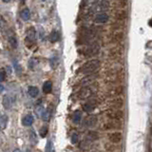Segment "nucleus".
<instances>
[{
  "mask_svg": "<svg viewBox=\"0 0 152 152\" xmlns=\"http://www.w3.org/2000/svg\"><path fill=\"white\" fill-rule=\"evenodd\" d=\"M98 106V102L97 100L95 99H91V100H88V102H86L84 105L82 106V108L84 111L86 112H92L93 110L97 108Z\"/></svg>",
  "mask_w": 152,
  "mask_h": 152,
  "instance_id": "6",
  "label": "nucleus"
},
{
  "mask_svg": "<svg viewBox=\"0 0 152 152\" xmlns=\"http://www.w3.org/2000/svg\"><path fill=\"white\" fill-rule=\"evenodd\" d=\"M42 1H46V0H42Z\"/></svg>",
  "mask_w": 152,
  "mask_h": 152,
  "instance_id": "43",
  "label": "nucleus"
},
{
  "mask_svg": "<svg viewBox=\"0 0 152 152\" xmlns=\"http://www.w3.org/2000/svg\"><path fill=\"white\" fill-rule=\"evenodd\" d=\"M77 142H78V134L73 133L72 135H71V143H72V144H76Z\"/></svg>",
  "mask_w": 152,
  "mask_h": 152,
  "instance_id": "32",
  "label": "nucleus"
},
{
  "mask_svg": "<svg viewBox=\"0 0 152 152\" xmlns=\"http://www.w3.org/2000/svg\"><path fill=\"white\" fill-rule=\"evenodd\" d=\"M122 54V48L121 47H115L109 50V56L111 58H117Z\"/></svg>",
  "mask_w": 152,
  "mask_h": 152,
  "instance_id": "13",
  "label": "nucleus"
},
{
  "mask_svg": "<svg viewBox=\"0 0 152 152\" xmlns=\"http://www.w3.org/2000/svg\"><path fill=\"white\" fill-rule=\"evenodd\" d=\"M7 123H8V117L7 115H1L0 116V129H4L7 127Z\"/></svg>",
  "mask_w": 152,
  "mask_h": 152,
  "instance_id": "25",
  "label": "nucleus"
},
{
  "mask_svg": "<svg viewBox=\"0 0 152 152\" xmlns=\"http://www.w3.org/2000/svg\"><path fill=\"white\" fill-rule=\"evenodd\" d=\"M3 106H4V108L6 109H10L11 106V100L10 96H8V95H5L4 97H3Z\"/></svg>",
  "mask_w": 152,
  "mask_h": 152,
  "instance_id": "23",
  "label": "nucleus"
},
{
  "mask_svg": "<svg viewBox=\"0 0 152 152\" xmlns=\"http://www.w3.org/2000/svg\"><path fill=\"white\" fill-rule=\"evenodd\" d=\"M106 116L113 121H122L125 118V112L122 109L108 108L106 111Z\"/></svg>",
  "mask_w": 152,
  "mask_h": 152,
  "instance_id": "3",
  "label": "nucleus"
},
{
  "mask_svg": "<svg viewBox=\"0 0 152 152\" xmlns=\"http://www.w3.org/2000/svg\"><path fill=\"white\" fill-rule=\"evenodd\" d=\"M21 1H25V0H21Z\"/></svg>",
  "mask_w": 152,
  "mask_h": 152,
  "instance_id": "42",
  "label": "nucleus"
},
{
  "mask_svg": "<svg viewBox=\"0 0 152 152\" xmlns=\"http://www.w3.org/2000/svg\"><path fill=\"white\" fill-rule=\"evenodd\" d=\"M108 20V16L106 15V14L101 13V14H98V15L96 16V18H95V22L96 23H106Z\"/></svg>",
  "mask_w": 152,
  "mask_h": 152,
  "instance_id": "22",
  "label": "nucleus"
},
{
  "mask_svg": "<svg viewBox=\"0 0 152 152\" xmlns=\"http://www.w3.org/2000/svg\"><path fill=\"white\" fill-rule=\"evenodd\" d=\"M58 64H59L58 57H56V56H53V57L50 59V66H52L53 68H55L56 67H57Z\"/></svg>",
  "mask_w": 152,
  "mask_h": 152,
  "instance_id": "29",
  "label": "nucleus"
},
{
  "mask_svg": "<svg viewBox=\"0 0 152 152\" xmlns=\"http://www.w3.org/2000/svg\"><path fill=\"white\" fill-rule=\"evenodd\" d=\"M21 18L24 21H28L31 18V11H29V9H24L21 11Z\"/></svg>",
  "mask_w": 152,
  "mask_h": 152,
  "instance_id": "24",
  "label": "nucleus"
},
{
  "mask_svg": "<svg viewBox=\"0 0 152 152\" xmlns=\"http://www.w3.org/2000/svg\"><path fill=\"white\" fill-rule=\"evenodd\" d=\"M3 89H4V87H3L2 85H0V93H1V92L3 91Z\"/></svg>",
  "mask_w": 152,
  "mask_h": 152,
  "instance_id": "37",
  "label": "nucleus"
},
{
  "mask_svg": "<svg viewBox=\"0 0 152 152\" xmlns=\"http://www.w3.org/2000/svg\"><path fill=\"white\" fill-rule=\"evenodd\" d=\"M26 152H31V150H28V149H27V150H26Z\"/></svg>",
  "mask_w": 152,
  "mask_h": 152,
  "instance_id": "41",
  "label": "nucleus"
},
{
  "mask_svg": "<svg viewBox=\"0 0 152 152\" xmlns=\"http://www.w3.org/2000/svg\"><path fill=\"white\" fill-rule=\"evenodd\" d=\"M117 5L121 10H125L129 6V0H118Z\"/></svg>",
  "mask_w": 152,
  "mask_h": 152,
  "instance_id": "26",
  "label": "nucleus"
},
{
  "mask_svg": "<svg viewBox=\"0 0 152 152\" xmlns=\"http://www.w3.org/2000/svg\"><path fill=\"white\" fill-rule=\"evenodd\" d=\"M149 26H150V27H152V19H151L150 21H149Z\"/></svg>",
  "mask_w": 152,
  "mask_h": 152,
  "instance_id": "39",
  "label": "nucleus"
},
{
  "mask_svg": "<svg viewBox=\"0 0 152 152\" xmlns=\"http://www.w3.org/2000/svg\"><path fill=\"white\" fill-rule=\"evenodd\" d=\"M31 141L34 143V144H36L37 143V137H36V134L33 132V130H31Z\"/></svg>",
  "mask_w": 152,
  "mask_h": 152,
  "instance_id": "34",
  "label": "nucleus"
},
{
  "mask_svg": "<svg viewBox=\"0 0 152 152\" xmlns=\"http://www.w3.org/2000/svg\"><path fill=\"white\" fill-rule=\"evenodd\" d=\"M2 1H3V2H6V3H8V2H10L11 0H2Z\"/></svg>",
  "mask_w": 152,
  "mask_h": 152,
  "instance_id": "38",
  "label": "nucleus"
},
{
  "mask_svg": "<svg viewBox=\"0 0 152 152\" xmlns=\"http://www.w3.org/2000/svg\"><path fill=\"white\" fill-rule=\"evenodd\" d=\"M33 121H34L33 116L31 115V114H29V115H26L25 117L23 118L22 124L25 127H29V126H31V125L33 124Z\"/></svg>",
  "mask_w": 152,
  "mask_h": 152,
  "instance_id": "15",
  "label": "nucleus"
},
{
  "mask_svg": "<svg viewBox=\"0 0 152 152\" xmlns=\"http://www.w3.org/2000/svg\"><path fill=\"white\" fill-rule=\"evenodd\" d=\"M104 129L105 130H119L122 129V126L121 121H113L110 120L109 122H106V123L104 125Z\"/></svg>",
  "mask_w": 152,
  "mask_h": 152,
  "instance_id": "4",
  "label": "nucleus"
},
{
  "mask_svg": "<svg viewBox=\"0 0 152 152\" xmlns=\"http://www.w3.org/2000/svg\"><path fill=\"white\" fill-rule=\"evenodd\" d=\"M125 105V101L123 98L118 97L113 99L110 102V108H114V109H122Z\"/></svg>",
  "mask_w": 152,
  "mask_h": 152,
  "instance_id": "10",
  "label": "nucleus"
},
{
  "mask_svg": "<svg viewBox=\"0 0 152 152\" xmlns=\"http://www.w3.org/2000/svg\"><path fill=\"white\" fill-rule=\"evenodd\" d=\"M127 17H129V13L126 10H120L115 14V18L117 21H121V22L126 21Z\"/></svg>",
  "mask_w": 152,
  "mask_h": 152,
  "instance_id": "11",
  "label": "nucleus"
},
{
  "mask_svg": "<svg viewBox=\"0 0 152 152\" xmlns=\"http://www.w3.org/2000/svg\"><path fill=\"white\" fill-rule=\"evenodd\" d=\"M96 77H97V75H96L95 73L88 74V76L85 77V78L82 80L81 83H82V84L84 85V86H88V85H89V84H91V83L93 82L95 79H96Z\"/></svg>",
  "mask_w": 152,
  "mask_h": 152,
  "instance_id": "14",
  "label": "nucleus"
},
{
  "mask_svg": "<svg viewBox=\"0 0 152 152\" xmlns=\"http://www.w3.org/2000/svg\"><path fill=\"white\" fill-rule=\"evenodd\" d=\"M92 93H93V90L89 88V87H84L82 88L80 90L77 92V97L81 100H85V99H88L89 97L91 96Z\"/></svg>",
  "mask_w": 152,
  "mask_h": 152,
  "instance_id": "5",
  "label": "nucleus"
},
{
  "mask_svg": "<svg viewBox=\"0 0 152 152\" xmlns=\"http://www.w3.org/2000/svg\"><path fill=\"white\" fill-rule=\"evenodd\" d=\"M52 150V147H50V142H48L47 144V152H50Z\"/></svg>",
  "mask_w": 152,
  "mask_h": 152,
  "instance_id": "35",
  "label": "nucleus"
},
{
  "mask_svg": "<svg viewBox=\"0 0 152 152\" xmlns=\"http://www.w3.org/2000/svg\"><path fill=\"white\" fill-rule=\"evenodd\" d=\"M100 52V44L98 42H93L90 45H88V47L84 48L82 50V53L84 56L87 57H90V56H94L98 54Z\"/></svg>",
  "mask_w": 152,
  "mask_h": 152,
  "instance_id": "2",
  "label": "nucleus"
},
{
  "mask_svg": "<svg viewBox=\"0 0 152 152\" xmlns=\"http://www.w3.org/2000/svg\"><path fill=\"white\" fill-rule=\"evenodd\" d=\"M125 91L124 86H117L111 90V94L112 95H116V96H119V95L123 94Z\"/></svg>",
  "mask_w": 152,
  "mask_h": 152,
  "instance_id": "19",
  "label": "nucleus"
},
{
  "mask_svg": "<svg viewBox=\"0 0 152 152\" xmlns=\"http://www.w3.org/2000/svg\"><path fill=\"white\" fill-rule=\"evenodd\" d=\"M108 140L112 144H119L123 140V134L120 131H114L108 134Z\"/></svg>",
  "mask_w": 152,
  "mask_h": 152,
  "instance_id": "9",
  "label": "nucleus"
},
{
  "mask_svg": "<svg viewBox=\"0 0 152 152\" xmlns=\"http://www.w3.org/2000/svg\"><path fill=\"white\" fill-rule=\"evenodd\" d=\"M48 127H43L42 129H40V136L42 137V138H45V137L47 136V134H48Z\"/></svg>",
  "mask_w": 152,
  "mask_h": 152,
  "instance_id": "30",
  "label": "nucleus"
},
{
  "mask_svg": "<svg viewBox=\"0 0 152 152\" xmlns=\"http://www.w3.org/2000/svg\"><path fill=\"white\" fill-rule=\"evenodd\" d=\"M124 38H125V33L123 31H116V32H114V33L112 34L111 42L115 43V44L120 43V42H122V41L124 40Z\"/></svg>",
  "mask_w": 152,
  "mask_h": 152,
  "instance_id": "12",
  "label": "nucleus"
},
{
  "mask_svg": "<svg viewBox=\"0 0 152 152\" xmlns=\"http://www.w3.org/2000/svg\"><path fill=\"white\" fill-rule=\"evenodd\" d=\"M5 77H6V71L1 68L0 70V82H3L5 80Z\"/></svg>",
  "mask_w": 152,
  "mask_h": 152,
  "instance_id": "33",
  "label": "nucleus"
},
{
  "mask_svg": "<svg viewBox=\"0 0 152 152\" xmlns=\"http://www.w3.org/2000/svg\"><path fill=\"white\" fill-rule=\"evenodd\" d=\"M50 117H52V108H49L46 110V111L43 112L42 118H43L44 121H49Z\"/></svg>",
  "mask_w": 152,
  "mask_h": 152,
  "instance_id": "27",
  "label": "nucleus"
},
{
  "mask_svg": "<svg viewBox=\"0 0 152 152\" xmlns=\"http://www.w3.org/2000/svg\"><path fill=\"white\" fill-rule=\"evenodd\" d=\"M35 40V31L33 28L28 29L27 31V37H26V45L28 48H31L34 43Z\"/></svg>",
  "mask_w": 152,
  "mask_h": 152,
  "instance_id": "8",
  "label": "nucleus"
},
{
  "mask_svg": "<svg viewBox=\"0 0 152 152\" xmlns=\"http://www.w3.org/2000/svg\"><path fill=\"white\" fill-rule=\"evenodd\" d=\"M101 67V61L98 60V59H92V60H89L88 62L82 66L80 71L83 74H92L95 73L96 71L99 70Z\"/></svg>",
  "mask_w": 152,
  "mask_h": 152,
  "instance_id": "1",
  "label": "nucleus"
},
{
  "mask_svg": "<svg viewBox=\"0 0 152 152\" xmlns=\"http://www.w3.org/2000/svg\"><path fill=\"white\" fill-rule=\"evenodd\" d=\"M13 67H14V70H15L16 72L19 74L20 71H21V68L19 67V65H18V63H17L16 60H14V62H13Z\"/></svg>",
  "mask_w": 152,
  "mask_h": 152,
  "instance_id": "31",
  "label": "nucleus"
},
{
  "mask_svg": "<svg viewBox=\"0 0 152 152\" xmlns=\"http://www.w3.org/2000/svg\"><path fill=\"white\" fill-rule=\"evenodd\" d=\"M60 39V35L57 31H52L50 34V41L52 43H55Z\"/></svg>",
  "mask_w": 152,
  "mask_h": 152,
  "instance_id": "18",
  "label": "nucleus"
},
{
  "mask_svg": "<svg viewBox=\"0 0 152 152\" xmlns=\"http://www.w3.org/2000/svg\"><path fill=\"white\" fill-rule=\"evenodd\" d=\"M9 43H10L11 48H13V49H16L17 45H18V43H17V39L15 38V36H10V37H9Z\"/></svg>",
  "mask_w": 152,
  "mask_h": 152,
  "instance_id": "28",
  "label": "nucleus"
},
{
  "mask_svg": "<svg viewBox=\"0 0 152 152\" xmlns=\"http://www.w3.org/2000/svg\"><path fill=\"white\" fill-rule=\"evenodd\" d=\"M98 123V117L96 115L92 114V115H88V117H86L84 120V126L88 127V129H91V127H94Z\"/></svg>",
  "mask_w": 152,
  "mask_h": 152,
  "instance_id": "7",
  "label": "nucleus"
},
{
  "mask_svg": "<svg viewBox=\"0 0 152 152\" xmlns=\"http://www.w3.org/2000/svg\"><path fill=\"white\" fill-rule=\"evenodd\" d=\"M28 93L29 94V96L32 98H36L39 94V89L36 87H33V86H31V87L28 88Z\"/></svg>",
  "mask_w": 152,
  "mask_h": 152,
  "instance_id": "16",
  "label": "nucleus"
},
{
  "mask_svg": "<svg viewBox=\"0 0 152 152\" xmlns=\"http://www.w3.org/2000/svg\"><path fill=\"white\" fill-rule=\"evenodd\" d=\"M81 118H82V112L79 111V110H76V111H74L73 115H72V121L74 124H79L80 121H81Z\"/></svg>",
  "mask_w": 152,
  "mask_h": 152,
  "instance_id": "21",
  "label": "nucleus"
},
{
  "mask_svg": "<svg viewBox=\"0 0 152 152\" xmlns=\"http://www.w3.org/2000/svg\"><path fill=\"white\" fill-rule=\"evenodd\" d=\"M3 25H5V20L0 16V28H2Z\"/></svg>",
  "mask_w": 152,
  "mask_h": 152,
  "instance_id": "36",
  "label": "nucleus"
},
{
  "mask_svg": "<svg viewBox=\"0 0 152 152\" xmlns=\"http://www.w3.org/2000/svg\"><path fill=\"white\" fill-rule=\"evenodd\" d=\"M87 138L89 141H96V140L99 139V134H98V132H96V131L90 130V131H88Z\"/></svg>",
  "mask_w": 152,
  "mask_h": 152,
  "instance_id": "20",
  "label": "nucleus"
},
{
  "mask_svg": "<svg viewBox=\"0 0 152 152\" xmlns=\"http://www.w3.org/2000/svg\"><path fill=\"white\" fill-rule=\"evenodd\" d=\"M52 90V83L50 81H46L43 85V92L46 94H50Z\"/></svg>",
  "mask_w": 152,
  "mask_h": 152,
  "instance_id": "17",
  "label": "nucleus"
},
{
  "mask_svg": "<svg viewBox=\"0 0 152 152\" xmlns=\"http://www.w3.org/2000/svg\"><path fill=\"white\" fill-rule=\"evenodd\" d=\"M14 152H20V151L18 149H15V150H14Z\"/></svg>",
  "mask_w": 152,
  "mask_h": 152,
  "instance_id": "40",
  "label": "nucleus"
}]
</instances>
